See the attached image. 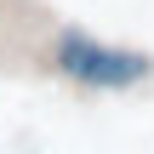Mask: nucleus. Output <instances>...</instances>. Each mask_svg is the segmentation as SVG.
Returning <instances> with one entry per match:
<instances>
[{"mask_svg": "<svg viewBox=\"0 0 154 154\" xmlns=\"http://www.w3.org/2000/svg\"><path fill=\"white\" fill-rule=\"evenodd\" d=\"M46 63L80 86H97V91H131L154 74L149 51H131V46H109V40H91L80 29H63L51 46H46Z\"/></svg>", "mask_w": 154, "mask_h": 154, "instance_id": "nucleus-1", "label": "nucleus"}]
</instances>
